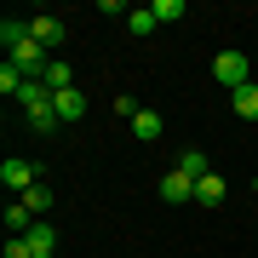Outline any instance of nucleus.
<instances>
[{
	"label": "nucleus",
	"instance_id": "obj_1",
	"mask_svg": "<svg viewBox=\"0 0 258 258\" xmlns=\"http://www.w3.org/2000/svg\"><path fill=\"white\" fill-rule=\"evenodd\" d=\"M18 103L29 109V126H35L40 138L63 126V120H57V109H52V92H46V81H23V92H18Z\"/></svg>",
	"mask_w": 258,
	"mask_h": 258
},
{
	"label": "nucleus",
	"instance_id": "obj_2",
	"mask_svg": "<svg viewBox=\"0 0 258 258\" xmlns=\"http://www.w3.org/2000/svg\"><path fill=\"white\" fill-rule=\"evenodd\" d=\"M0 184H6V195H29L35 184H46V178H40V166H35V161L6 155V161H0Z\"/></svg>",
	"mask_w": 258,
	"mask_h": 258
},
{
	"label": "nucleus",
	"instance_id": "obj_3",
	"mask_svg": "<svg viewBox=\"0 0 258 258\" xmlns=\"http://www.w3.org/2000/svg\"><path fill=\"white\" fill-rule=\"evenodd\" d=\"M212 81H218L224 92H235V86H247V81H252V63L230 46V52H218V57H212Z\"/></svg>",
	"mask_w": 258,
	"mask_h": 258
},
{
	"label": "nucleus",
	"instance_id": "obj_4",
	"mask_svg": "<svg viewBox=\"0 0 258 258\" xmlns=\"http://www.w3.org/2000/svg\"><path fill=\"white\" fill-rule=\"evenodd\" d=\"M29 35H35V40H40L46 52H57L69 29H63V18H46V12H40V18H29Z\"/></svg>",
	"mask_w": 258,
	"mask_h": 258
},
{
	"label": "nucleus",
	"instance_id": "obj_5",
	"mask_svg": "<svg viewBox=\"0 0 258 258\" xmlns=\"http://www.w3.org/2000/svg\"><path fill=\"white\" fill-rule=\"evenodd\" d=\"M52 109H57V120H63V126H75V120L86 115V92H81V86H69V92L52 98Z\"/></svg>",
	"mask_w": 258,
	"mask_h": 258
},
{
	"label": "nucleus",
	"instance_id": "obj_6",
	"mask_svg": "<svg viewBox=\"0 0 258 258\" xmlns=\"http://www.w3.org/2000/svg\"><path fill=\"white\" fill-rule=\"evenodd\" d=\"M29 252L35 258H57V230L46 218H35V230H29Z\"/></svg>",
	"mask_w": 258,
	"mask_h": 258
},
{
	"label": "nucleus",
	"instance_id": "obj_7",
	"mask_svg": "<svg viewBox=\"0 0 258 258\" xmlns=\"http://www.w3.org/2000/svg\"><path fill=\"white\" fill-rule=\"evenodd\" d=\"M230 109H235L241 120H258V81H247V86H235V92H230Z\"/></svg>",
	"mask_w": 258,
	"mask_h": 258
},
{
	"label": "nucleus",
	"instance_id": "obj_8",
	"mask_svg": "<svg viewBox=\"0 0 258 258\" xmlns=\"http://www.w3.org/2000/svg\"><path fill=\"white\" fill-rule=\"evenodd\" d=\"M161 201H195V184H189L184 172H178V166L161 178Z\"/></svg>",
	"mask_w": 258,
	"mask_h": 258
},
{
	"label": "nucleus",
	"instance_id": "obj_9",
	"mask_svg": "<svg viewBox=\"0 0 258 258\" xmlns=\"http://www.w3.org/2000/svg\"><path fill=\"white\" fill-rule=\"evenodd\" d=\"M161 132H166V120H161L155 109H138V115H132V138H144V144H155Z\"/></svg>",
	"mask_w": 258,
	"mask_h": 258
},
{
	"label": "nucleus",
	"instance_id": "obj_10",
	"mask_svg": "<svg viewBox=\"0 0 258 258\" xmlns=\"http://www.w3.org/2000/svg\"><path fill=\"white\" fill-rule=\"evenodd\" d=\"M178 172H184V178H189V184H201V178L212 172V161L201 155V149H184V155H178Z\"/></svg>",
	"mask_w": 258,
	"mask_h": 258
},
{
	"label": "nucleus",
	"instance_id": "obj_11",
	"mask_svg": "<svg viewBox=\"0 0 258 258\" xmlns=\"http://www.w3.org/2000/svg\"><path fill=\"white\" fill-rule=\"evenodd\" d=\"M23 207H29V212H35V218H46V212L57 207V195H52V184H35V189H29V195H23Z\"/></svg>",
	"mask_w": 258,
	"mask_h": 258
},
{
	"label": "nucleus",
	"instance_id": "obj_12",
	"mask_svg": "<svg viewBox=\"0 0 258 258\" xmlns=\"http://www.w3.org/2000/svg\"><path fill=\"white\" fill-rule=\"evenodd\" d=\"M40 81H46V92L57 98V92H69V86H75V69H69V63H57V57H52V69L40 75Z\"/></svg>",
	"mask_w": 258,
	"mask_h": 258
},
{
	"label": "nucleus",
	"instance_id": "obj_13",
	"mask_svg": "<svg viewBox=\"0 0 258 258\" xmlns=\"http://www.w3.org/2000/svg\"><path fill=\"white\" fill-rule=\"evenodd\" d=\"M195 201H201V207H218V201H224V178H218V172H207L201 184H195Z\"/></svg>",
	"mask_w": 258,
	"mask_h": 258
},
{
	"label": "nucleus",
	"instance_id": "obj_14",
	"mask_svg": "<svg viewBox=\"0 0 258 258\" xmlns=\"http://www.w3.org/2000/svg\"><path fill=\"white\" fill-rule=\"evenodd\" d=\"M126 29H132V35L144 40L149 29H155V12H149V6H132V12H126Z\"/></svg>",
	"mask_w": 258,
	"mask_h": 258
},
{
	"label": "nucleus",
	"instance_id": "obj_15",
	"mask_svg": "<svg viewBox=\"0 0 258 258\" xmlns=\"http://www.w3.org/2000/svg\"><path fill=\"white\" fill-rule=\"evenodd\" d=\"M0 92H6V98L23 92V69H18V63H0Z\"/></svg>",
	"mask_w": 258,
	"mask_h": 258
},
{
	"label": "nucleus",
	"instance_id": "obj_16",
	"mask_svg": "<svg viewBox=\"0 0 258 258\" xmlns=\"http://www.w3.org/2000/svg\"><path fill=\"white\" fill-rule=\"evenodd\" d=\"M149 12H155V23H178L184 18V0H155Z\"/></svg>",
	"mask_w": 258,
	"mask_h": 258
},
{
	"label": "nucleus",
	"instance_id": "obj_17",
	"mask_svg": "<svg viewBox=\"0 0 258 258\" xmlns=\"http://www.w3.org/2000/svg\"><path fill=\"white\" fill-rule=\"evenodd\" d=\"M6 258H35L29 252V235H6Z\"/></svg>",
	"mask_w": 258,
	"mask_h": 258
},
{
	"label": "nucleus",
	"instance_id": "obj_18",
	"mask_svg": "<svg viewBox=\"0 0 258 258\" xmlns=\"http://www.w3.org/2000/svg\"><path fill=\"white\" fill-rule=\"evenodd\" d=\"M115 115H120V120H132V115H138V98H132V92H120V98H115Z\"/></svg>",
	"mask_w": 258,
	"mask_h": 258
},
{
	"label": "nucleus",
	"instance_id": "obj_19",
	"mask_svg": "<svg viewBox=\"0 0 258 258\" xmlns=\"http://www.w3.org/2000/svg\"><path fill=\"white\" fill-rule=\"evenodd\" d=\"M252 195H258V178H252Z\"/></svg>",
	"mask_w": 258,
	"mask_h": 258
},
{
	"label": "nucleus",
	"instance_id": "obj_20",
	"mask_svg": "<svg viewBox=\"0 0 258 258\" xmlns=\"http://www.w3.org/2000/svg\"><path fill=\"white\" fill-rule=\"evenodd\" d=\"M252 224H258V218H252Z\"/></svg>",
	"mask_w": 258,
	"mask_h": 258
}]
</instances>
